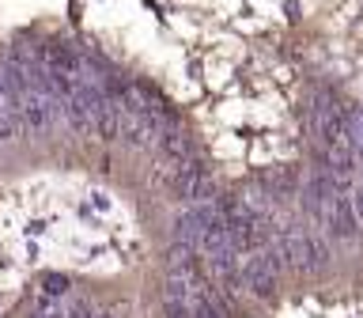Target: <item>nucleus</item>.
Wrapping results in <instances>:
<instances>
[{
	"mask_svg": "<svg viewBox=\"0 0 363 318\" xmlns=\"http://www.w3.org/2000/svg\"><path fill=\"white\" fill-rule=\"evenodd\" d=\"M23 129V121H19V114H11V110H0V144L11 141Z\"/></svg>",
	"mask_w": 363,
	"mask_h": 318,
	"instance_id": "3",
	"label": "nucleus"
},
{
	"mask_svg": "<svg viewBox=\"0 0 363 318\" xmlns=\"http://www.w3.org/2000/svg\"><path fill=\"white\" fill-rule=\"evenodd\" d=\"M318 216H322L325 231L333 235V238H356L359 227H363L359 216H356V209H352V193H348V197H333Z\"/></svg>",
	"mask_w": 363,
	"mask_h": 318,
	"instance_id": "1",
	"label": "nucleus"
},
{
	"mask_svg": "<svg viewBox=\"0 0 363 318\" xmlns=\"http://www.w3.org/2000/svg\"><path fill=\"white\" fill-rule=\"evenodd\" d=\"M65 292H68V277H65V273H45V277L38 280L34 300H38V307H42V303L50 307V300H61Z\"/></svg>",
	"mask_w": 363,
	"mask_h": 318,
	"instance_id": "2",
	"label": "nucleus"
}]
</instances>
